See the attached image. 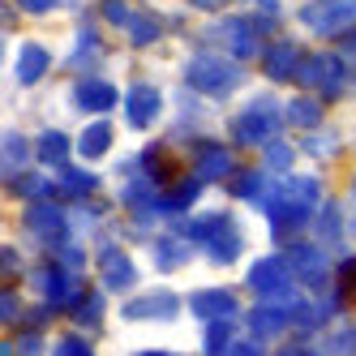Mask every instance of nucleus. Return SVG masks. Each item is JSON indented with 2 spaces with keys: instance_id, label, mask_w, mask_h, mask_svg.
Here are the masks:
<instances>
[{
  "instance_id": "obj_1",
  "label": "nucleus",
  "mask_w": 356,
  "mask_h": 356,
  "mask_svg": "<svg viewBox=\"0 0 356 356\" xmlns=\"http://www.w3.org/2000/svg\"><path fill=\"white\" fill-rule=\"evenodd\" d=\"M185 82H189L197 95L227 99V95H232V90L241 86V69H236L232 60L215 56V52H202V56H193V60H189V69H185Z\"/></svg>"
},
{
  "instance_id": "obj_2",
  "label": "nucleus",
  "mask_w": 356,
  "mask_h": 356,
  "mask_svg": "<svg viewBox=\"0 0 356 356\" xmlns=\"http://www.w3.org/2000/svg\"><path fill=\"white\" fill-rule=\"evenodd\" d=\"M245 284H249L253 292H262L270 305L279 300V309L296 300V292H292V266H288V258H262V262H253Z\"/></svg>"
},
{
  "instance_id": "obj_3",
  "label": "nucleus",
  "mask_w": 356,
  "mask_h": 356,
  "mask_svg": "<svg viewBox=\"0 0 356 356\" xmlns=\"http://www.w3.org/2000/svg\"><path fill=\"white\" fill-rule=\"evenodd\" d=\"M39 288H43L47 305H56V309H73V314H78L82 305H86L82 279L73 275V270H65L60 262H47V266L39 270Z\"/></svg>"
},
{
  "instance_id": "obj_4",
  "label": "nucleus",
  "mask_w": 356,
  "mask_h": 356,
  "mask_svg": "<svg viewBox=\"0 0 356 356\" xmlns=\"http://www.w3.org/2000/svg\"><path fill=\"white\" fill-rule=\"evenodd\" d=\"M300 22L309 31H318V35H343V31H352L356 9L343 5V0H318V5H305L300 9Z\"/></svg>"
},
{
  "instance_id": "obj_5",
  "label": "nucleus",
  "mask_w": 356,
  "mask_h": 356,
  "mask_svg": "<svg viewBox=\"0 0 356 356\" xmlns=\"http://www.w3.org/2000/svg\"><path fill=\"white\" fill-rule=\"evenodd\" d=\"M279 129V116H275V108L266 104H253V108H245L236 120H232V138L241 142V146H253V142H266L270 134Z\"/></svg>"
},
{
  "instance_id": "obj_6",
  "label": "nucleus",
  "mask_w": 356,
  "mask_h": 356,
  "mask_svg": "<svg viewBox=\"0 0 356 356\" xmlns=\"http://www.w3.org/2000/svg\"><path fill=\"white\" fill-rule=\"evenodd\" d=\"M176 309H181V296L176 292H150V296H138L120 309L124 322H172Z\"/></svg>"
},
{
  "instance_id": "obj_7",
  "label": "nucleus",
  "mask_w": 356,
  "mask_h": 356,
  "mask_svg": "<svg viewBox=\"0 0 356 356\" xmlns=\"http://www.w3.org/2000/svg\"><path fill=\"white\" fill-rule=\"evenodd\" d=\"M296 82H300V86H326L330 95H339L343 60H339V56H305L300 69H296Z\"/></svg>"
},
{
  "instance_id": "obj_8",
  "label": "nucleus",
  "mask_w": 356,
  "mask_h": 356,
  "mask_svg": "<svg viewBox=\"0 0 356 356\" xmlns=\"http://www.w3.org/2000/svg\"><path fill=\"white\" fill-rule=\"evenodd\" d=\"M207 39H219L223 47H232V56H258V31H253V22L249 17H232V22H223V26H211Z\"/></svg>"
},
{
  "instance_id": "obj_9",
  "label": "nucleus",
  "mask_w": 356,
  "mask_h": 356,
  "mask_svg": "<svg viewBox=\"0 0 356 356\" xmlns=\"http://www.w3.org/2000/svg\"><path fill=\"white\" fill-rule=\"evenodd\" d=\"M26 232H31L35 241H43V245H60L65 232H69V223H65V215H60L56 207L35 202V207L26 211Z\"/></svg>"
},
{
  "instance_id": "obj_10",
  "label": "nucleus",
  "mask_w": 356,
  "mask_h": 356,
  "mask_svg": "<svg viewBox=\"0 0 356 356\" xmlns=\"http://www.w3.org/2000/svg\"><path fill=\"white\" fill-rule=\"evenodd\" d=\"M270 207H292V211L314 215L318 211V181H309V176H288V181L275 189Z\"/></svg>"
},
{
  "instance_id": "obj_11",
  "label": "nucleus",
  "mask_w": 356,
  "mask_h": 356,
  "mask_svg": "<svg viewBox=\"0 0 356 356\" xmlns=\"http://www.w3.org/2000/svg\"><path fill=\"white\" fill-rule=\"evenodd\" d=\"M193 176L202 185L223 181V176H232V155H227L223 146H215V142H197L193 146Z\"/></svg>"
},
{
  "instance_id": "obj_12",
  "label": "nucleus",
  "mask_w": 356,
  "mask_h": 356,
  "mask_svg": "<svg viewBox=\"0 0 356 356\" xmlns=\"http://www.w3.org/2000/svg\"><path fill=\"white\" fill-rule=\"evenodd\" d=\"M284 258H288V266H292V270H296V275H300L314 292H322V288H326V258H322L314 245H288Z\"/></svg>"
},
{
  "instance_id": "obj_13",
  "label": "nucleus",
  "mask_w": 356,
  "mask_h": 356,
  "mask_svg": "<svg viewBox=\"0 0 356 356\" xmlns=\"http://www.w3.org/2000/svg\"><path fill=\"white\" fill-rule=\"evenodd\" d=\"M300 60H305L300 43L279 39V43H270V47H266V60H262V65H266V78H270V82H288V78H296Z\"/></svg>"
},
{
  "instance_id": "obj_14",
  "label": "nucleus",
  "mask_w": 356,
  "mask_h": 356,
  "mask_svg": "<svg viewBox=\"0 0 356 356\" xmlns=\"http://www.w3.org/2000/svg\"><path fill=\"white\" fill-rule=\"evenodd\" d=\"M159 108H163V95H159L155 86H146V82H138V86L129 90V99H124V112H129V124H134V129L155 124V120H159Z\"/></svg>"
},
{
  "instance_id": "obj_15",
  "label": "nucleus",
  "mask_w": 356,
  "mask_h": 356,
  "mask_svg": "<svg viewBox=\"0 0 356 356\" xmlns=\"http://www.w3.org/2000/svg\"><path fill=\"white\" fill-rule=\"evenodd\" d=\"M189 309L197 318H207V322H219V318H232L236 314V296L232 292H223V288H207V292H197L189 300Z\"/></svg>"
},
{
  "instance_id": "obj_16",
  "label": "nucleus",
  "mask_w": 356,
  "mask_h": 356,
  "mask_svg": "<svg viewBox=\"0 0 356 356\" xmlns=\"http://www.w3.org/2000/svg\"><path fill=\"white\" fill-rule=\"evenodd\" d=\"M207 249H211V258L223 262V266H227V262H236V253L245 249V236H241V227L232 223V215H227V219L215 227V236L207 241Z\"/></svg>"
},
{
  "instance_id": "obj_17",
  "label": "nucleus",
  "mask_w": 356,
  "mask_h": 356,
  "mask_svg": "<svg viewBox=\"0 0 356 356\" xmlns=\"http://www.w3.org/2000/svg\"><path fill=\"white\" fill-rule=\"evenodd\" d=\"M73 104H78L82 112H112V104H116V86L112 82H78L73 86Z\"/></svg>"
},
{
  "instance_id": "obj_18",
  "label": "nucleus",
  "mask_w": 356,
  "mask_h": 356,
  "mask_svg": "<svg viewBox=\"0 0 356 356\" xmlns=\"http://www.w3.org/2000/svg\"><path fill=\"white\" fill-rule=\"evenodd\" d=\"M99 270H104V284L108 288H134V262H129V253L124 249H104V258H99Z\"/></svg>"
},
{
  "instance_id": "obj_19",
  "label": "nucleus",
  "mask_w": 356,
  "mask_h": 356,
  "mask_svg": "<svg viewBox=\"0 0 356 356\" xmlns=\"http://www.w3.org/2000/svg\"><path fill=\"white\" fill-rule=\"evenodd\" d=\"M142 163L150 172V185H163V189L181 185V168H176V159L168 155V146H150L146 155H142Z\"/></svg>"
},
{
  "instance_id": "obj_20",
  "label": "nucleus",
  "mask_w": 356,
  "mask_h": 356,
  "mask_svg": "<svg viewBox=\"0 0 356 356\" xmlns=\"http://www.w3.org/2000/svg\"><path fill=\"white\" fill-rule=\"evenodd\" d=\"M284 326H288V309H279V305H258V309H249V330L258 339L284 335Z\"/></svg>"
},
{
  "instance_id": "obj_21",
  "label": "nucleus",
  "mask_w": 356,
  "mask_h": 356,
  "mask_svg": "<svg viewBox=\"0 0 356 356\" xmlns=\"http://www.w3.org/2000/svg\"><path fill=\"white\" fill-rule=\"evenodd\" d=\"M47 65H52V56H47V47H39V43H26V47H22V52H17V82H39L43 78V73H47Z\"/></svg>"
},
{
  "instance_id": "obj_22",
  "label": "nucleus",
  "mask_w": 356,
  "mask_h": 356,
  "mask_svg": "<svg viewBox=\"0 0 356 356\" xmlns=\"http://www.w3.org/2000/svg\"><path fill=\"white\" fill-rule=\"evenodd\" d=\"M112 142H116V134H112V124H108V120H95L90 129H86V134L78 138V150H82L86 159H104L108 150H112Z\"/></svg>"
},
{
  "instance_id": "obj_23",
  "label": "nucleus",
  "mask_w": 356,
  "mask_h": 356,
  "mask_svg": "<svg viewBox=\"0 0 356 356\" xmlns=\"http://www.w3.org/2000/svg\"><path fill=\"white\" fill-rule=\"evenodd\" d=\"M284 112H288L284 120L300 124V129H314V124L322 120V108H318V99H292V104H288Z\"/></svg>"
},
{
  "instance_id": "obj_24",
  "label": "nucleus",
  "mask_w": 356,
  "mask_h": 356,
  "mask_svg": "<svg viewBox=\"0 0 356 356\" xmlns=\"http://www.w3.org/2000/svg\"><path fill=\"white\" fill-rule=\"evenodd\" d=\"M197 193H202V181H197V176H189V181L172 185V189L163 193V202H159V207H168V211H181V207H189V202H197Z\"/></svg>"
},
{
  "instance_id": "obj_25",
  "label": "nucleus",
  "mask_w": 356,
  "mask_h": 356,
  "mask_svg": "<svg viewBox=\"0 0 356 356\" xmlns=\"http://www.w3.org/2000/svg\"><path fill=\"white\" fill-rule=\"evenodd\" d=\"M39 159L60 168V163L69 159V138H65V134H43V138H39Z\"/></svg>"
},
{
  "instance_id": "obj_26",
  "label": "nucleus",
  "mask_w": 356,
  "mask_h": 356,
  "mask_svg": "<svg viewBox=\"0 0 356 356\" xmlns=\"http://www.w3.org/2000/svg\"><path fill=\"white\" fill-rule=\"evenodd\" d=\"M185 258H189V253H185L181 241H159V245H155V266H159V270H176Z\"/></svg>"
},
{
  "instance_id": "obj_27",
  "label": "nucleus",
  "mask_w": 356,
  "mask_h": 356,
  "mask_svg": "<svg viewBox=\"0 0 356 356\" xmlns=\"http://www.w3.org/2000/svg\"><path fill=\"white\" fill-rule=\"evenodd\" d=\"M227 189H232L236 197L258 202V197H262V176H258V172H232V185H227Z\"/></svg>"
},
{
  "instance_id": "obj_28",
  "label": "nucleus",
  "mask_w": 356,
  "mask_h": 356,
  "mask_svg": "<svg viewBox=\"0 0 356 356\" xmlns=\"http://www.w3.org/2000/svg\"><path fill=\"white\" fill-rule=\"evenodd\" d=\"M22 163H26V138L5 134V181H9V172H17Z\"/></svg>"
},
{
  "instance_id": "obj_29",
  "label": "nucleus",
  "mask_w": 356,
  "mask_h": 356,
  "mask_svg": "<svg viewBox=\"0 0 356 356\" xmlns=\"http://www.w3.org/2000/svg\"><path fill=\"white\" fill-rule=\"evenodd\" d=\"M339 296H343V300L352 305V309H356V253L339 262Z\"/></svg>"
},
{
  "instance_id": "obj_30",
  "label": "nucleus",
  "mask_w": 356,
  "mask_h": 356,
  "mask_svg": "<svg viewBox=\"0 0 356 356\" xmlns=\"http://www.w3.org/2000/svg\"><path fill=\"white\" fill-rule=\"evenodd\" d=\"M95 185H99V181H95L90 172H78V168H69V172H65V193H69V197H86Z\"/></svg>"
},
{
  "instance_id": "obj_31",
  "label": "nucleus",
  "mask_w": 356,
  "mask_h": 356,
  "mask_svg": "<svg viewBox=\"0 0 356 356\" xmlns=\"http://www.w3.org/2000/svg\"><path fill=\"white\" fill-rule=\"evenodd\" d=\"M159 31H163V26H159L155 17H146V13L129 22V35H134V43H142V47H146V43H155V39H159Z\"/></svg>"
},
{
  "instance_id": "obj_32",
  "label": "nucleus",
  "mask_w": 356,
  "mask_h": 356,
  "mask_svg": "<svg viewBox=\"0 0 356 356\" xmlns=\"http://www.w3.org/2000/svg\"><path fill=\"white\" fill-rule=\"evenodd\" d=\"M343 232V219H339V207L330 202V207H322V219H318V236L322 241H335Z\"/></svg>"
},
{
  "instance_id": "obj_33",
  "label": "nucleus",
  "mask_w": 356,
  "mask_h": 356,
  "mask_svg": "<svg viewBox=\"0 0 356 356\" xmlns=\"http://www.w3.org/2000/svg\"><path fill=\"white\" fill-rule=\"evenodd\" d=\"M13 193L17 197H47V193H52V181H43V176H17Z\"/></svg>"
},
{
  "instance_id": "obj_34",
  "label": "nucleus",
  "mask_w": 356,
  "mask_h": 356,
  "mask_svg": "<svg viewBox=\"0 0 356 356\" xmlns=\"http://www.w3.org/2000/svg\"><path fill=\"white\" fill-rule=\"evenodd\" d=\"M326 356H356V326H352V322L326 343Z\"/></svg>"
},
{
  "instance_id": "obj_35",
  "label": "nucleus",
  "mask_w": 356,
  "mask_h": 356,
  "mask_svg": "<svg viewBox=\"0 0 356 356\" xmlns=\"http://www.w3.org/2000/svg\"><path fill=\"white\" fill-rule=\"evenodd\" d=\"M227 330H232V322H211L207 326V356H223V348H227Z\"/></svg>"
},
{
  "instance_id": "obj_36",
  "label": "nucleus",
  "mask_w": 356,
  "mask_h": 356,
  "mask_svg": "<svg viewBox=\"0 0 356 356\" xmlns=\"http://www.w3.org/2000/svg\"><path fill=\"white\" fill-rule=\"evenodd\" d=\"M266 168L270 172H288L292 168V146L288 142H270L266 146Z\"/></svg>"
},
{
  "instance_id": "obj_37",
  "label": "nucleus",
  "mask_w": 356,
  "mask_h": 356,
  "mask_svg": "<svg viewBox=\"0 0 356 356\" xmlns=\"http://www.w3.org/2000/svg\"><path fill=\"white\" fill-rule=\"evenodd\" d=\"M99 56H104V52H99V39H95V35H86V39H82V47H78V52H73L69 60H73V69H86V65H95Z\"/></svg>"
},
{
  "instance_id": "obj_38",
  "label": "nucleus",
  "mask_w": 356,
  "mask_h": 356,
  "mask_svg": "<svg viewBox=\"0 0 356 356\" xmlns=\"http://www.w3.org/2000/svg\"><path fill=\"white\" fill-rule=\"evenodd\" d=\"M52 356H95V348H90L86 339H78V335H65V339L52 348Z\"/></svg>"
},
{
  "instance_id": "obj_39",
  "label": "nucleus",
  "mask_w": 356,
  "mask_h": 356,
  "mask_svg": "<svg viewBox=\"0 0 356 356\" xmlns=\"http://www.w3.org/2000/svg\"><path fill=\"white\" fill-rule=\"evenodd\" d=\"M99 9H104V17L108 22H116V26H129V9H124V0H104V5H99Z\"/></svg>"
},
{
  "instance_id": "obj_40",
  "label": "nucleus",
  "mask_w": 356,
  "mask_h": 356,
  "mask_svg": "<svg viewBox=\"0 0 356 356\" xmlns=\"http://www.w3.org/2000/svg\"><path fill=\"white\" fill-rule=\"evenodd\" d=\"M99 314H104V296H86V305H82V309H78V322H86V326H95L99 322Z\"/></svg>"
},
{
  "instance_id": "obj_41",
  "label": "nucleus",
  "mask_w": 356,
  "mask_h": 356,
  "mask_svg": "<svg viewBox=\"0 0 356 356\" xmlns=\"http://www.w3.org/2000/svg\"><path fill=\"white\" fill-rule=\"evenodd\" d=\"M56 262H60V266H65V270H73V275H78V270H82V262H86V258H82V249H60V258H56Z\"/></svg>"
},
{
  "instance_id": "obj_42",
  "label": "nucleus",
  "mask_w": 356,
  "mask_h": 356,
  "mask_svg": "<svg viewBox=\"0 0 356 356\" xmlns=\"http://www.w3.org/2000/svg\"><path fill=\"white\" fill-rule=\"evenodd\" d=\"M335 146H339L335 138H326V134L318 138V134H314V138H309V155H335Z\"/></svg>"
},
{
  "instance_id": "obj_43",
  "label": "nucleus",
  "mask_w": 356,
  "mask_h": 356,
  "mask_svg": "<svg viewBox=\"0 0 356 356\" xmlns=\"http://www.w3.org/2000/svg\"><path fill=\"white\" fill-rule=\"evenodd\" d=\"M0 270H5V284H9V275L17 270V249H9V245L0 249Z\"/></svg>"
},
{
  "instance_id": "obj_44",
  "label": "nucleus",
  "mask_w": 356,
  "mask_h": 356,
  "mask_svg": "<svg viewBox=\"0 0 356 356\" xmlns=\"http://www.w3.org/2000/svg\"><path fill=\"white\" fill-rule=\"evenodd\" d=\"M26 13H47V9H56V0H17Z\"/></svg>"
},
{
  "instance_id": "obj_45",
  "label": "nucleus",
  "mask_w": 356,
  "mask_h": 356,
  "mask_svg": "<svg viewBox=\"0 0 356 356\" xmlns=\"http://www.w3.org/2000/svg\"><path fill=\"white\" fill-rule=\"evenodd\" d=\"M0 318H5V322H13V318H17V300H13L9 292H5V300H0Z\"/></svg>"
},
{
  "instance_id": "obj_46",
  "label": "nucleus",
  "mask_w": 356,
  "mask_h": 356,
  "mask_svg": "<svg viewBox=\"0 0 356 356\" xmlns=\"http://www.w3.org/2000/svg\"><path fill=\"white\" fill-rule=\"evenodd\" d=\"M17 356H39V339H35V335H26V339L17 343Z\"/></svg>"
},
{
  "instance_id": "obj_47",
  "label": "nucleus",
  "mask_w": 356,
  "mask_h": 356,
  "mask_svg": "<svg viewBox=\"0 0 356 356\" xmlns=\"http://www.w3.org/2000/svg\"><path fill=\"white\" fill-rule=\"evenodd\" d=\"M223 356H262L258 348H253V343H236V348H227Z\"/></svg>"
},
{
  "instance_id": "obj_48",
  "label": "nucleus",
  "mask_w": 356,
  "mask_h": 356,
  "mask_svg": "<svg viewBox=\"0 0 356 356\" xmlns=\"http://www.w3.org/2000/svg\"><path fill=\"white\" fill-rule=\"evenodd\" d=\"M189 5H197V9H207V13H215V9H223L227 0H189Z\"/></svg>"
},
{
  "instance_id": "obj_49",
  "label": "nucleus",
  "mask_w": 356,
  "mask_h": 356,
  "mask_svg": "<svg viewBox=\"0 0 356 356\" xmlns=\"http://www.w3.org/2000/svg\"><path fill=\"white\" fill-rule=\"evenodd\" d=\"M343 47H348V52H356V35H348V39H343Z\"/></svg>"
},
{
  "instance_id": "obj_50",
  "label": "nucleus",
  "mask_w": 356,
  "mask_h": 356,
  "mask_svg": "<svg viewBox=\"0 0 356 356\" xmlns=\"http://www.w3.org/2000/svg\"><path fill=\"white\" fill-rule=\"evenodd\" d=\"M258 5H262V9H266V13H270V9H275V0H258Z\"/></svg>"
},
{
  "instance_id": "obj_51",
  "label": "nucleus",
  "mask_w": 356,
  "mask_h": 356,
  "mask_svg": "<svg viewBox=\"0 0 356 356\" xmlns=\"http://www.w3.org/2000/svg\"><path fill=\"white\" fill-rule=\"evenodd\" d=\"M348 227H352V236H356V215H352V219H348Z\"/></svg>"
},
{
  "instance_id": "obj_52",
  "label": "nucleus",
  "mask_w": 356,
  "mask_h": 356,
  "mask_svg": "<svg viewBox=\"0 0 356 356\" xmlns=\"http://www.w3.org/2000/svg\"><path fill=\"white\" fill-rule=\"evenodd\" d=\"M142 356H172V352H142Z\"/></svg>"
},
{
  "instance_id": "obj_53",
  "label": "nucleus",
  "mask_w": 356,
  "mask_h": 356,
  "mask_svg": "<svg viewBox=\"0 0 356 356\" xmlns=\"http://www.w3.org/2000/svg\"><path fill=\"white\" fill-rule=\"evenodd\" d=\"M284 356H309V352H284Z\"/></svg>"
},
{
  "instance_id": "obj_54",
  "label": "nucleus",
  "mask_w": 356,
  "mask_h": 356,
  "mask_svg": "<svg viewBox=\"0 0 356 356\" xmlns=\"http://www.w3.org/2000/svg\"><path fill=\"white\" fill-rule=\"evenodd\" d=\"M343 5H352V9H356V0H343Z\"/></svg>"
}]
</instances>
